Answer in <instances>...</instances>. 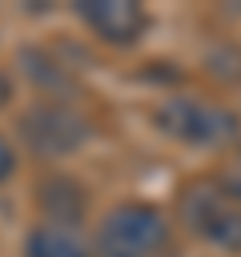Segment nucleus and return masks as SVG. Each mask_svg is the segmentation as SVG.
Returning <instances> with one entry per match:
<instances>
[{
  "mask_svg": "<svg viewBox=\"0 0 241 257\" xmlns=\"http://www.w3.org/2000/svg\"><path fill=\"white\" fill-rule=\"evenodd\" d=\"M24 137L36 153L44 157H60V153H72L88 141V124L72 112V108H60V104H36L28 116H24Z\"/></svg>",
  "mask_w": 241,
  "mask_h": 257,
  "instance_id": "nucleus-4",
  "label": "nucleus"
},
{
  "mask_svg": "<svg viewBox=\"0 0 241 257\" xmlns=\"http://www.w3.org/2000/svg\"><path fill=\"white\" fill-rule=\"evenodd\" d=\"M185 225L205 237L209 245H221L229 253H241V205L221 185H197L185 193Z\"/></svg>",
  "mask_w": 241,
  "mask_h": 257,
  "instance_id": "nucleus-3",
  "label": "nucleus"
},
{
  "mask_svg": "<svg viewBox=\"0 0 241 257\" xmlns=\"http://www.w3.org/2000/svg\"><path fill=\"white\" fill-rule=\"evenodd\" d=\"M12 169H16V153H12V145L0 137V181H8Z\"/></svg>",
  "mask_w": 241,
  "mask_h": 257,
  "instance_id": "nucleus-7",
  "label": "nucleus"
},
{
  "mask_svg": "<svg viewBox=\"0 0 241 257\" xmlns=\"http://www.w3.org/2000/svg\"><path fill=\"white\" fill-rule=\"evenodd\" d=\"M169 245V221L153 205H116L100 229H96V249L100 257H157Z\"/></svg>",
  "mask_w": 241,
  "mask_h": 257,
  "instance_id": "nucleus-2",
  "label": "nucleus"
},
{
  "mask_svg": "<svg viewBox=\"0 0 241 257\" xmlns=\"http://www.w3.org/2000/svg\"><path fill=\"white\" fill-rule=\"evenodd\" d=\"M76 16L108 44H133L145 28H149V16L141 4L133 0H80L76 4Z\"/></svg>",
  "mask_w": 241,
  "mask_h": 257,
  "instance_id": "nucleus-5",
  "label": "nucleus"
},
{
  "mask_svg": "<svg viewBox=\"0 0 241 257\" xmlns=\"http://www.w3.org/2000/svg\"><path fill=\"white\" fill-rule=\"evenodd\" d=\"M153 120L165 137L193 149H221L237 137V116L225 104H213L201 96H169L157 104Z\"/></svg>",
  "mask_w": 241,
  "mask_h": 257,
  "instance_id": "nucleus-1",
  "label": "nucleus"
},
{
  "mask_svg": "<svg viewBox=\"0 0 241 257\" xmlns=\"http://www.w3.org/2000/svg\"><path fill=\"white\" fill-rule=\"evenodd\" d=\"M24 257H88V245L80 241V233L64 221H44L28 233L24 241Z\"/></svg>",
  "mask_w": 241,
  "mask_h": 257,
  "instance_id": "nucleus-6",
  "label": "nucleus"
},
{
  "mask_svg": "<svg viewBox=\"0 0 241 257\" xmlns=\"http://www.w3.org/2000/svg\"><path fill=\"white\" fill-rule=\"evenodd\" d=\"M221 189H225V193H229V197L241 205V173H229V177L221 181Z\"/></svg>",
  "mask_w": 241,
  "mask_h": 257,
  "instance_id": "nucleus-8",
  "label": "nucleus"
},
{
  "mask_svg": "<svg viewBox=\"0 0 241 257\" xmlns=\"http://www.w3.org/2000/svg\"><path fill=\"white\" fill-rule=\"evenodd\" d=\"M4 100H8V80L0 76V104H4Z\"/></svg>",
  "mask_w": 241,
  "mask_h": 257,
  "instance_id": "nucleus-9",
  "label": "nucleus"
}]
</instances>
